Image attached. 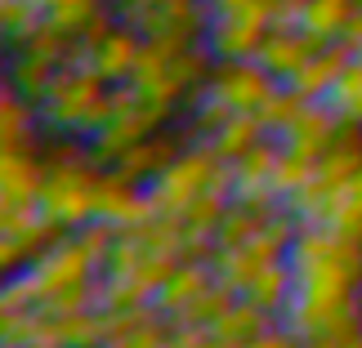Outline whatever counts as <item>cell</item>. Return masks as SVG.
<instances>
[{"mask_svg": "<svg viewBox=\"0 0 362 348\" xmlns=\"http://www.w3.org/2000/svg\"><path fill=\"white\" fill-rule=\"evenodd\" d=\"M277 80L264 72L255 59H224L215 76L206 80L197 94V125L202 130H219L233 112H255V107L273 94Z\"/></svg>", "mask_w": 362, "mask_h": 348, "instance_id": "cell-1", "label": "cell"}, {"mask_svg": "<svg viewBox=\"0 0 362 348\" xmlns=\"http://www.w3.org/2000/svg\"><path fill=\"white\" fill-rule=\"evenodd\" d=\"M103 94H107V80L94 72L90 63H67V67L54 72L45 99L36 103V116H40V125H49V130L81 134L86 130V116L99 107Z\"/></svg>", "mask_w": 362, "mask_h": 348, "instance_id": "cell-2", "label": "cell"}, {"mask_svg": "<svg viewBox=\"0 0 362 348\" xmlns=\"http://www.w3.org/2000/svg\"><path fill=\"white\" fill-rule=\"evenodd\" d=\"M99 161H45V188L40 210L59 228H86L94 219V188H99Z\"/></svg>", "mask_w": 362, "mask_h": 348, "instance_id": "cell-3", "label": "cell"}, {"mask_svg": "<svg viewBox=\"0 0 362 348\" xmlns=\"http://www.w3.org/2000/svg\"><path fill=\"white\" fill-rule=\"evenodd\" d=\"M219 165H224V157H215L211 143L192 148V152H179L170 165H161V170L144 184L152 210H157V215H184L188 205L215 184Z\"/></svg>", "mask_w": 362, "mask_h": 348, "instance_id": "cell-4", "label": "cell"}, {"mask_svg": "<svg viewBox=\"0 0 362 348\" xmlns=\"http://www.w3.org/2000/svg\"><path fill=\"white\" fill-rule=\"evenodd\" d=\"M273 5H255V9H238V13H219L206 23V45L219 63L224 59H255V49L264 45V36L273 32L269 23Z\"/></svg>", "mask_w": 362, "mask_h": 348, "instance_id": "cell-5", "label": "cell"}, {"mask_svg": "<svg viewBox=\"0 0 362 348\" xmlns=\"http://www.w3.org/2000/svg\"><path fill=\"white\" fill-rule=\"evenodd\" d=\"M282 157V143H269V138H259L250 152H242L233 165V201L242 205H259V210H273L277 197H273V165Z\"/></svg>", "mask_w": 362, "mask_h": 348, "instance_id": "cell-6", "label": "cell"}, {"mask_svg": "<svg viewBox=\"0 0 362 348\" xmlns=\"http://www.w3.org/2000/svg\"><path fill=\"white\" fill-rule=\"evenodd\" d=\"M340 116L331 112V107L322 99H313V103H304V112L286 125L282 134H277V143H282L286 152H300V157H322V152L336 143V134H340Z\"/></svg>", "mask_w": 362, "mask_h": 348, "instance_id": "cell-7", "label": "cell"}, {"mask_svg": "<svg viewBox=\"0 0 362 348\" xmlns=\"http://www.w3.org/2000/svg\"><path fill=\"white\" fill-rule=\"evenodd\" d=\"M317 49H322V45H317L309 32L291 27V32H269V36H264V45L255 49V63H259L273 80H291Z\"/></svg>", "mask_w": 362, "mask_h": 348, "instance_id": "cell-8", "label": "cell"}, {"mask_svg": "<svg viewBox=\"0 0 362 348\" xmlns=\"http://www.w3.org/2000/svg\"><path fill=\"white\" fill-rule=\"evenodd\" d=\"M40 188H45V161L36 157V148H5V210L40 205Z\"/></svg>", "mask_w": 362, "mask_h": 348, "instance_id": "cell-9", "label": "cell"}, {"mask_svg": "<svg viewBox=\"0 0 362 348\" xmlns=\"http://www.w3.org/2000/svg\"><path fill=\"white\" fill-rule=\"evenodd\" d=\"M211 282H215L211 259H179V263H175V272L165 277V286L157 290L152 308H157L161 317H179V313H184L192 299L202 295L206 286H211Z\"/></svg>", "mask_w": 362, "mask_h": 348, "instance_id": "cell-10", "label": "cell"}, {"mask_svg": "<svg viewBox=\"0 0 362 348\" xmlns=\"http://www.w3.org/2000/svg\"><path fill=\"white\" fill-rule=\"evenodd\" d=\"M139 49H144V40L134 36V27H130V32H125V27H112V32L90 49L86 63L107 80V85H121V80H130V72H134Z\"/></svg>", "mask_w": 362, "mask_h": 348, "instance_id": "cell-11", "label": "cell"}, {"mask_svg": "<svg viewBox=\"0 0 362 348\" xmlns=\"http://www.w3.org/2000/svg\"><path fill=\"white\" fill-rule=\"evenodd\" d=\"M349 59H354V54L344 49L340 40H331V45H322L296 76H291V85H296L304 99H322V94L336 85V76L344 72V63H349Z\"/></svg>", "mask_w": 362, "mask_h": 348, "instance_id": "cell-12", "label": "cell"}, {"mask_svg": "<svg viewBox=\"0 0 362 348\" xmlns=\"http://www.w3.org/2000/svg\"><path fill=\"white\" fill-rule=\"evenodd\" d=\"M304 224H327V228H336V232L362 236V170H358L331 201L317 205V210L304 219Z\"/></svg>", "mask_w": 362, "mask_h": 348, "instance_id": "cell-13", "label": "cell"}, {"mask_svg": "<svg viewBox=\"0 0 362 348\" xmlns=\"http://www.w3.org/2000/svg\"><path fill=\"white\" fill-rule=\"evenodd\" d=\"M259 138H269V130H264V121L255 112H233L219 130H211V148H215V157L238 161L242 152H250L259 143Z\"/></svg>", "mask_w": 362, "mask_h": 348, "instance_id": "cell-14", "label": "cell"}, {"mask_svg": "<svg viewBox=\"0 0 362 348\" xmlns=\"http://www.w3.org/2000/svg\"><path fill=\"white\" fill-rule=\"evenodd\" d=\"M362 0H309L304 5V18H300V32H309L317 45H331V40H340L344 23L354 18V9Z\"/></svg>", "mask_w": 362, "mask_h": 348, "instance_id": "cell-15", "label": "cell"}, {"mask_svg": "<svg viewBox=\"0 0 362 348\" xmlns=\"http://www.w3.org/2000/svg\"><path fill=\"white\" fill-rule=\"evenodd\" d=\"M175 157H179V152H175V143H165V138H139V143L125 152V157L112 165V170H117L121 179H130V184L144 188L148 179L157 174L161 165H170Z\"/></svg>", "mask_w": 362, "mask_h": 348, "instance_id": "cell-16", "label": "cell"}, {"mask_svg": "<svg viewBox=\"0 0 362 348\" xmlns=\"http://www.w3.org/2000/svg\"><path fill=\"white\" fill-rule=\"evenodd\" d=\"M291 282H296L291 259H273V263H264L255 272V282L246 286V299H255L259 308H269V313H282V304L291 299Z\"/></svg>", "mask_w": 362, "mask_h": 348, "instance_id": "cell-17", "label": "cell"}, {"mask_svg": "<svg viewBox=\"0 0 362 348\" xmlns=\"http://www.w3.org/2000/svg\"><path fill=\"white\" fill-rule=\"evenodd\" d=\"M322 103H327L344 125H362V54L344 63V72L336 76V85L322 94Z\"/></svg>", "mask_w": 362, "mask_h": 348, "instance_id": "cell-18", "label": "cell"}, {"mask_svg": "<svg viewBox=\"0 0 362 348\" xmlns=\"http://www.w3.org/2000/svg\"><path fill=\"white\" fill-rule=\"evenodd\" d=\"M304 103H313V99H304V94H300L296 85H291V80H277L273 94H269V99H264V103L255 107V116L264 121V130H269V134L277 138V134H282L291 121H296V116L304 112Z\"/></svg>", "mask_w": 362, "mask_h": 348, "instance_id": "cell-19", "label": "cell"}, {"mask_svg": "<svg viewBox=\"0 0 362 348\" xmlns=\"http://www.w3.org/2000/svg\"><path fill=\"white\" fill-rule=\"evenodd\" d=\"M54 67L49 59H40V54H32V49H23V59L9 67V90H18L23 99H32V103H40L45 99V90H49V80H54Z\"/></svg>", "mask_w": 362, "mask_h": 348, "instance_id": "cell-20", "label": "cell"}, {"mask_svg": "<svg viewBox=\"0 0 362 348\" xmlns=\"http://www.w3.org/2000/svg\"><path fill=\"white\" fill-rule=\"evenodd\" d=\"M313 165H317L313 157H300V152L282 148V157H277V165H273V197H277V205H282L286 197H296V192L309 184Z\"/></svg>", "mask_w": 362, "mask_h": 348, "instance_id": "cell-21", "label": "cell"}, {"mask_svg": "<svg viewBox=\"0 0 362 348\" xmlns=\"http://www.w3.org/2000/svg\"><path fill=\"white\" fill-rule=\"evenodd\" d=\"M5 148H36L32 143V99H18V90H5Z\"/></svg>", "mask_w": 362, "mask_h": 348, "instance_id": "cell-22", "label": "cell"}, {"mask_svg": "<svg viewBox=\"0 0 362 348\" xmlns=\"http://www.w3.org/2000/svg\"><path fill=\"white\" fill-rule=\"evenodd\" d=\"M304 5H309V0H273V9H269L273 32H291V27H300Z\"/></svg>", "mask_w": 362, "mask_h": 348, "instance_id": "cell-23", "label": "cell"}, {"mask_svg": "<svg viewBox=\"0 0 362 348\" xmlns=\"http://www.w3.org/2000/svg\"><path fill=\"white\" fill-rule=\"evenodd\" d=\"M340 45H344V49H349V54H354V59H358V54H362V5L354 9V18H349V23H344V32H340Z\"/></svg>", "mask_w": 362, "mask_h": 348, "instance_id": "cell-24", "label": "cell"}]
</instances>
